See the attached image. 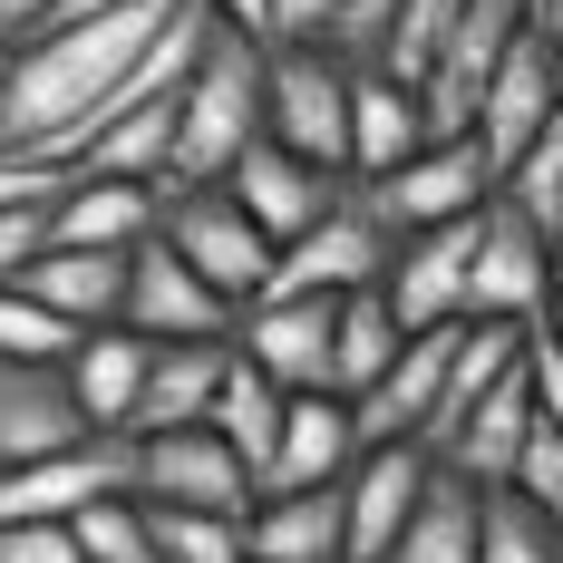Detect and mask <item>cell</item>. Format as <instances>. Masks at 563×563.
<instances>
[{
	"mask_svg": "<svg viewBox=\"0 0 563 563\" xmlns=\"http://www.w3.org/2000/svg\"><path fill=\"white\" fill-rule=\"evenodd\" d=\"M214 438H224L253 476H273V456H282V428H291V389L282 379H263L243 350H233V379H224V398H214V418H205Z\"/></svg>",
	"mask_w": 563,
	"mask_h": 563,
	"instance_id": "cell-24",
	"label": "cell"
},
{
	"mask_svg": "<svg viewBox=\"0 0 563 563\" xmlns=\"http://www.w3.org/2000/svg\"><path fill=\"white\" fill-rule=\"evenodd\" d=\"M108 496H136V438H88L78 456L0 476V525H78Z\"/></svg>",
	"mask_w": 563,
	"mask_h": 563,
	"instance_id": "cell-9",
	"label": "cell"
},
{
	"mask_svg": "<svg viewBox=\"0 0 563 563\" xmlns=\"http://www.w3.org/2000/svg\"><path fill=\"white\" fill-rule=\"evenodd\" d=\"M534 40H544V49H554V68H563V0H544V10H534Z\"/></svg>",
	"mask_w": 563,
	"mask_h": 563,
	"instance_id": "cell-38",
	"label": "cell"
},
{
	"mask_svg": "<svg viewBox=\"0 0 563 563\" xmlns=\"http://www.w3.org/2000/svg\"><path fill=\"white\" fill-rule=\"evenodd\" d=\"M136 496H146V506H185V515H233V525H253L263 476H253L214 428H175V438H136Z\"/></svg>",
	"mask_w": 563,
	"mask_h": 563,
	"instance_id": "cell-5",
	"label": "cell"
},
{
	"mask_svg": "<svg viewBox=\"0 0 563 563\" xmlns=\"http://www.w3.org/2000/svg\"><path fill=\"white\" fill-rule=\"evenodd\" d=\"M398 20H408V0H340V20H331V58H340V68H389Z\"/></svg>",
	"mask_w": 563,
	"mask_h": 563,
	"instance_id": "cell-29",
	"label": "cell"
},
{
	"mask_svg": "<svg viewBox=\"0 0 563 563\" xmlns=\"http://www.w3.org/2000/svg\"><path fill=\"white\" fill-rule=\"evenodd\" d=\"M166 224V195L156 185H126V175H78L49 205V243L58 253H146Z\"/></svg>",
	"mask_w": 563,
	"mask_h": 563,
	"instance_id": "cell-16",
	"label": "cell"
},
{
	"mask_svg": "<svg viewBox=\"0 0 563 563\" xmlns=\"http://www.w3.org/2000/svg\"><path fill=\"white\" fill-rule=\"evenodd\" d=\"M156 243H175L195 273L224 291L233 311H253L263 291H273V273H282V243L243 205H233V185H195V195H166V224H156Z\"/></svg>",
	"mask_w": 563,
	"mask_h": 563,
	"instance_id": "cell-2",
	"label": "cell"
},
{
	"mask_svg": "<svg viewBox=\"0 0 563 563\" xmlns=\"http://www.w3.org/2000/svg\"><path fill=\"white\" fill-rule=\"evenodd\" d=\"M263 136H273V49L243 40L233 20H214V40H205L185 98H175V175H166V195L224 185Z\"/></svg>",
	"mask_w": 563,
	"mask_h": 563,
	"instance_id": "cell-1",
	"label": "cell"
},
{
	"mask_svg": "<svg viewBox=\"0 0 563 563\" xmlns=\"http://www.w3.org/2000/svg\"><path fill=\"white\" fill-rule=\"evenodd\" d=\"M126 273H136V253H40L30 273H20V291L30 301H49L58 321H78V331H117L126 321Z\"/></svg>",
	"mask_w": 563,
	"mask_h": 563,
	"instance_id": "cell-20",
	"label": "cell"
},
{
	"mask_svg": "<svg viewBox=\"0 0 563 563\" xmlns=\"http://www.w3.org/2000/svg\"><path fill=\"white\" fill-rule=\"evenodd\" d=\"M554 301H563V233H554Z\"/></svg>",
	"mask_w": 563,
	"mask_h": 563,
	"instance_id": "cell-40",
	"label": "cell"
},
{
	"mask_svg": "<svg viewBox=\"0 0 563 563\" xmlns=\"http://www.w3.org/2000/svg\"><path fill=\"white\" fill-rule=\"evenodd\" d=\"M486 563H563V534L525 496H496L486 506Z\"/></svg>",
	"mask_w": 563,
	"mask_h": 563,
	"instance_id": "cell-31",
	"label": "cell"
},
{
	"mask_svg": "<svg viewBox=\"0 0 563 563\" xmlns=\"http://www.w3.org/2000/svg\"><path fill=\"white\" fill-rule=\"evenodd\" d=\"M0 563H88L68 525H0Z\"/></svg>",
	"mask_w": 563,
	"mask_h": 563,
	"instance_id": "cell-35",
	"label": "cell"
},
{
	"mask_svg": "<svg viewBox=\"0 0 563 563\" xmlns=\"http://www.w3.org/2000/svg\"><path fill=\"white\" fill-rule=\"evenodd\" d=\"M0 88H10V49H0Z\"/></svg>",
	"mask_w": 563,
	"mask_h": 563,
	"instance_id": "cell-42",
	"label": "cell"
},
{
	"mask_svg": "<svg viewBox=\"0 0 563 563\" xmlns=\"http://www.w3.org/2000/svg\"><path fill=\"white\" fill-rule=\"evenodd\" d=\"M98 438L88 408L68 389V369H30V360H0V476L20 466H49V456H78Z\"/></svg>",
	"mask_w": 563,
	"mask_h": 563,
	"instance_id": "cell-13",
	"label": "cell"
},
{
	"mask_svg": "<svg viewBox=\"0 0 563 563\" xmlns=\"http://www.w3.org/2000/svg\"><path fill=\"white\" fill-rule=\"evenodd\" d=\"M40 253H49V214H40V205H20V214H0V291H10V282L30 273Z\"/></svg>",
	"mask_w": 563,
	"mask_h": 563,
	"instance_id": "cell-34",
	"label": "cell"
},
{
	"mask_svg": "<svg viewBox=\"0 0 563 563\" xmlns=\"http://www.w3.org/2000/svg\"><path fill=\"white\" fill-rule=\"evenodd\" d=\"M428 476H438V456H428V448H360V466L340 476L350 563H389L398 554L408 515H418V496H428Z\"/></svg>",
	"mask_w": 563,
	"mask_h": 563,
	"instance_id": "cell-15",
	"label": "cell"
},
{
	"mask_svg": "<svg viewBox=\"0 0 563 563\" xmlns=\"http://www.w3.org/2000/svg\"><path fill=\"white\" fill-rule=\"evenodd\" d=\"M350 88L360 68H340L331 49H273V146L350 175Z\"/></svg>",
	"mask_w": 563,
	"mask_h": 563,
	"instance_id": "cell-6",
	"label": "cell"
},
{
	"mask_svg": "<svg viewBox=\"0 0 563 563\" xmlns=\"http://www.w3.org/2000/svg\"><path fill=\"white\" fill-rule=\"evenodd\" d=\"M224 185H233V205H243L253 224L273 233L282 253H291L301 233H321L340 205H350V175H321L311 156H291V146H273V136H263V146H253V156H243Z\"/></svg>",
	"mask_w": 563,
	"mask_h": 563,
	"instance_id": "cell-11",
	"label": "cell"
},
{
	"mask_svg": "<svg viewBox=\"0 0 563 563\" xmlns=\"http://www.w3.org/2000/svg\"><path fill=\"white\" fill-rule=\"evenodd\" d=\"M78 554L88 563H156V525H146V496H108V506H88L78 525Z\"/></svg>",
	"mask_w": 563,
	"mask_h": 563,
	"instance_id": "cell-28",
	"label": "cell"
},
{
	"mask_svg": "<svg viewBox=\"0 0 563 563\" xmlns=\"http://www.w3.org/2000/svg\"><path fill=\"white\" fill-rule=\"evenodd\" d=\"M506 496H525V506L563 534V428H534V448H525V466H515Z\"/></svg>",
	"mask_w": 563,
	"mask_h": 563,
	"instance_id": "cell-32",
	"label": "cell"
},
{
	"mask_svg": "<svg viewBox=\"0 0 563 563\" xmlns=\"http://www.w3.org/2000/svg\"><path fill=\"white\" fill-rule=\"evenodd\" d=\"M398 360H408V331H398L389 291H360V301H340V360H331V398H360L389 379Z\"/></svg>",
	"mask_w": 563,
	"mask_h": 563,
	"instance_id": "cell-25",
	"label": "cell"
},
{
	"mask_svg": "<svg viewBox=\"0 0 563 563\" xmlns=\"http://www.w3.org/2000/svg\"><path fill=\"white\" fill-rule=\"evenodd\" d=\"M146 379H156V340L146 331H88L78 360H68V389H78V408H88L98 438H126V428H136Z\"/></svg>",
	"mask_w": 563,
	"mask_h": 563,
	"instance_id": "cell-19",
	"label": "cell"
},
{
	"mask_svg": "<svg viewBox=\"0 0 563 563\" xmlns=\"http://www.w3.org/2000/svg\"><path fill=\"white\" fill-rule=\"evenodd\" d=\"M466 321H496V331H544L554 321V233H534L506 195L476 214V301Z\"/></svg>",
	"mask_w": 563,
	"mask_h": 563,
	"instance_id": "cell-4",
	"label": "cell"
},
{
	"mask_svg": "<svg viewBox=\"0 0 563 563\" xmlns=\"http://www.w3.org/2000/svg\"><path fill=\"white\" fill-rule=\"evenodd\" d=\"M544 340H554V350H563V301H554V321H544Z\"/></svg>",
	"mask_w": 563,
	"mask_h": 563,
	"instance_id": "cell-39",
	"label": "cell"
},
{
	"mask_svg": "<svg viewBox=\"0 0 563 563\" xmlns=\"http://www.w3.org/2000/svg\"><path fill=\"white\" fill-rule=\"evenodd\" d=\"M340 0H273V40L263 49H331Z\"/></svg>",
	"mask_w": 563,
	"mask_h": 563,
	"instance_id": "cell-33",
	"label": "cell"
},
{
	"mask_svg": "<svg viewBox=\"0 0 563 563\" xmlns=\"http://www.w3.org/2000/svg\"><path fill=\"white\" fill-rule=\"evenodd\" d=\"M534 10H544V0H534Z\"/></svg>",
	"mask_w": 563,
	"mask_h": 563,
	"instance_id": "cell-43",
	"label": "cell"
},
{
	"mask_svg": "<svg viewBox=\"0 0 563 563\" xmlns=\"http://www.w3.org/2000/svg\"><path fill=\"white\" fill-rule=\"evenodd\" d=\"M398 263V233L369 214V195L350 185V205H340L321 233H301L291 253H282L273 291H301V301H360V291H379Z\"/></svg>",
	"mask_w": 563,
	"mask_h": 563,
	"instance_id": "cell-7",
	"label": "cell"
},
{
	"mask_svg": "<svg viewBox=\"0 0 563 563\" xmlns=\"http://www.w3.org/2000/svg\"><path fill=\"white\" fill-rule=\"evenodd\" d=\"M418 146H438L428 136V108H418V88H398L379 68H360V88H350V185H389Z\"/></svg>",
	"mask_w": 563,
	"mask_h": 563,
	"instance_id": "cell-18",
	"label": "cell"
},
{
	"mask_svg": "<svg viewBox=\"0 0 563 563\" xmlns=\"http://www.w3.org/2000/svg\"><path fill=\"white\" fill-rule=\"evenodd\" d=\"M233 350L282 379L291 398H331V360H340V301H301V291H263L243 321H233Z\"/></svg>",
	"mask_w": 563,
	"mask_h": 563,
	"instance_id": "cell-8",
	"label": "cell"
},
{
	"mask_svg": "<svg viewBox=\"0 0 563 563\" xmlns=\"http://www.w3.org/2000/svg\"><path fill=\"white\" fill-rule=\"evenodd\" d=\"M563 126V68H554V49L525 30L515 40V58L496 68V88H486V108H476V146H486V166H496V185H506L544 136Z\"/></svg>",
	"mask_w": 563,
	"mask_h": 563,
	"instance_id": "cell-10",
	"label": "cell"
},
{
	"mask_svg": "<svg viewBox=\"0 0 563 563\" xmlns=\"http://www.w3.org/2000/svg\"><path fill=\"white\" fill-rule=\"evenodd\" d=\"M389 311L398 331H466V301H476V224H448V233H418V243H398L389 263Z\"/></svg>",
	"mask_w": 563,
	"mask_h": 563,
	"instance_id": "cell-14",
	"label": "cell"
},
{
	"mask_svg": "<svg viewBox=\"0 0 563 563\" xmlns=\"http://www.w3.org/2000/svg\"><path fill=\"white\" fill-rule=\"evenodd\" d=\"M78 321H58L49 301H30V291H20V282H10V291H0V360H30V369H68V360H78Z\"/></svg>",
	"mask_w": 563,
	"mask_h": 563,
	"instance_id": "cell-26",
	"label": "cell"
},
{
	"mask_svg": "<svg viewBox=\"0 0 563 563\" xmlns=\"http://www.w3.org/2000/svg\"><path fill=\"white\" fill-rule=\"evenodd\" d=\"M506 205H515L534 233H563V126H554V136H544V146H534V156L506 175Z\"/></svg>",
	"mask_w": 563,
	"mask_h": 563,
	"instance_id": "cell-30",
	"label": "cell"
},
{
	"mask_svg": "<svg viewBox=\"0 0 563 563\" xmlns=\"http://www.w3.org/2000/svg\"><path fill=\"white\" fill-rule=\"evenodd\" d=\"M233 321H243V311H233L175 243H146V253H136V273H126V321H117V331H146L166 350V340H233Z\"/></svg>",
	"mask_w": 563,
	"mask_h": 563,
	"instance_id": "cell-12",
	"label": "cell"
},
{
	"mask_svg": "<svg viewBox=\"0 0 563 563\" xmlns=\"http://www.w3.org/2000/svg\"><path fill=\"white\" fill-rule=\"evenodd\" d=\"M486 506H496L486 486H466L456 466H438L389 563H486Z\"/></svg>",
	"mask_w": 563,
	"mask_h": 563,
	"instance_id": "cell-23",
	"label": "cell"
},
{
	"mask_svg": "<svg viewBox=\"0 0 563 563\" xmlns=\"http://www.w3.org/2000/svg\"><path fill=\"white\" fill-rule=\"evenodd\" d=\"M224 379H233V340H166L126 438H175V428H205V418H214V398H224Z\"/></svg>",
	"mask_w": 563,
	"mask_h": 563,
	"instance_id": "cell-17",
	"label": "cell"
},
{
	"mask_svg": "<svg viewBox=\"0 0 563 563\" xmlns=\"http://www.w3.org/2000/svg\"><path fill=\"white\" fill-rule=\"evenodd\" d=\"M525 379H534V418H544V428H563V350L544 331L525 340Z\"/></svg>",
	"mask_w": 563,
	"mask_h": 563,
	"instance_id": "cell-36",
	"label": "cell"
},
{
	"mask_svg": "<svg viewBox=\"0 0 563 563\" xmlns=\"http://www.w3.org/2000/svg\"><path fill=\"white\" fill-rule=\"evenodd\" d=\"M360 466V418L350 398H291V428H282V456L263 476V496H301V486H340Z\"/></svg>",
	"mask_w": 563,
	"mask_h": 563,
	"instance_id": "cell-21",
	"label": "cell"
},
{
	"mask_svg": "<svg viewBox=\"0 0 563 563\" xmlns=\"http://www.w3.org/2000/svg\"><path fill=\"white\" fill-rule=\"evenodd\" d=\"M49 10L58 0H0V49H30V40L49 30Z\"/></svg>",
	"mask_w": 563,
	"mask_h": 563,
	"instance_id": "cell-37",
	"label": "cell"
},
{
	"mask_svg": "<svg viewBox=\"0 0 563 563\" xmlns=\"http://www.w3.org/2000/svg\"><path fill=\"white\" fill-rule=\"evenodd\" d=\"M369 195V214L398 233V243H418V233H448V224H476L506 185L486 166V146L476 136H438V146H418L389 185H360Z\"/></svg>",
	"mask_w": 563,
	"mask_h": 563,
	"instance_id": "cell-3",
	"label": "cell"
},
{
	"mask_svg": "<svg viewBox=\"0 0 563 563\" xmlns=\"http://www.w3.org/2000/svg\"><path fill=\"white\" fill-rule=\"evenodd\" d=\"M156 525V563H253V534L233 515H185V506H146Z\"/></svg>",
	"mask_w": 563,
	"mask_h": 563,
	"instance_id": "cell-27",
	"label": "cell"
},
{
	"mask_svg": "<svg viewBox=\"0 0 563 563\" xmlns=\"http://www.w3.org/2000/svg\"><path fill=\"white\" fill-rule=\"evenodd\" d=\"M156 10H214V0H156Z\"/></svg>",
	"mask_w": 563,
	"mask_h": 563,
	"instance_id": "cell-41",
	"label": "cell"
},
{
	"mask_svg": "<svg viewBox=\"0 0 563 563\" xmlns=\"http://www.w3.org/2000/svg\"><path fill=\"white\" fill-rule=\"evenodd\" d=\"M243 534H253V563H350V515H340V486L263 496Z\"/></svg>",
	"mask_w": 563,
	"mask_h": 563,
	"instance_id": "cell-22",
	"label": "cell"
}]
</instances>
